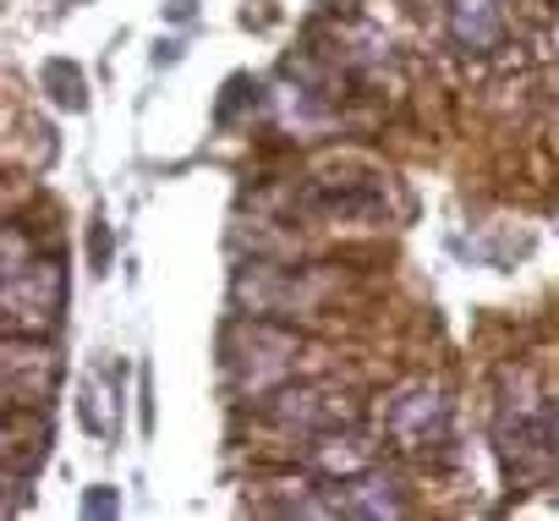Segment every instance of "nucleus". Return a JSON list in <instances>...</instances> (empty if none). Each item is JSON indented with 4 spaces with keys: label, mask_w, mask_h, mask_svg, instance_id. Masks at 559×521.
Masks as SVG:
<instances>
[{
    "label": "nucleus",
    "mask_w": 559,
    "mask_h": 521,
    "mask_svg": "<svg viewBox=\"0 0 559 521\" xmlns=\"http://www.w3.org/2000/svg\"><path fill=\"white\" fill-rule=\"evenodd\" d=\"M88 252H94V270L105 275V270H110V225H105V220H94V236H88Z\"/></svg>",
    "instance_id": "2eb2a0df"
},
{
    "label": "nucleus",
    "mask_w": 559,
    "mask_h": 521,
    "mask_svg": "<svg viewBox=\"0 0 559 521\" xmlns=\"http://www.w3.org/2000/svg\"><path fill=\"white\" fill-rule=\"evenodd\" d=\"M39 88H45L61 110H88V78H83V67L67 61V56H50V61L39 67Z\"/></svg>",
    "instance_id": "1a4fd4ad"
},
{
    "label": "nucleus",
    "mask_w": 559,
    "mask_h": 521,
    "mask_svg": "<svg viewBox=\"0 0 559 521\" xmlns=\"http://www.w3.org/2000/svg\"><path fill=\"white\" fill-rule=\"evenodd\" d=\"M444 23L455 50L466 56H493L504 45V7L499 0H444Z\"/></svg>",
    "instance_id": "6e6552de"
},
{
    "label": "nucleus",
    "mask_w": 559,
    "mask_h": 521,
    "mask_svg": "<svg viewBox=\"0 0 559 521\" xmlns=\"http://www.w3.org/2000/svg\"><path fill=\"white\" fill-rule=\"evenodd\" d=\"M258 412H263V423H274L280 434L308 439V434L357 423V417H362V401H357L346 384H335V379H286L280 390H269V395L258 401Z\"/></svg>",
    "instance_id": "7ed1b4c3"
},
{
    "label": "nucleus",
    "mask_w": 559,
    "mask_h": 521,
    "mask_svg": "<svg viewBox=\"0 0 559 521\" xmlns=\"http://www.w3.org/2000/svg\"><path fill=\"white\" fill-rule=\"evenodd\" d=\"M192 12H198V0H170V7H165L170 23H192Z\"/></svg>",
    "instance_id": "dca6fc26"
},
{
    "label": "nucleus",
    "mask_w": 559,
    "mask_h": 521,
    "mask_svg": "<svg viewBox=\"0 0 559 521\" xmlns=\"http://www.w3.org/2000/svg\"><path fill=\"white\" fill-rule=\"evenodd\" d=\"M379 461V445L368 434H357V423H341V428H324V434H308L302 439V466L319 477V483H335V477H352L362 466Z\"/></svg>",
    "instance_id": "0eeeda50"
},
{
    "label": "nucleus",
    "mask_w": 559,
    "mask_h": 521,
    "mask_svg": "<svg viewBox=\"0 0 559 521\" xmlns=\"http://www.w3.org/2000/svg\"><path fill=\"white\" fill-rule=\"evenodd\" d=\"M384 434L412 450V455H428L439 445H450V401L439 384H406L390 395L384 406Z\"/></svg>",
    "instance_id": "20e7f679"
},
{
    "label": "nucleus",
    "mask_w": 559,
    "mask_h": 521,
    "mask_svg": "<svg viewBox=\"0 0 559 521\" xmlns=\"http://www.w3.org/2000/svg\"><path fill=\"white\" fill-rule=\"evenodd\" d=\"M28 258H34V241L23 230H0V281H7L17 264H28Z\"/></svg>",
    "instance_id": "ddd939ff"
},
{
    "label": "nucleus",
    "mask_w": 559,
    "mask_h": 521,
    "mask_svg": "<svg viewBox=\"0 0 559 521\" xmlns=\"http://www.w3.org/2000/svg\"><path fill=\"white\" fill-rule=\"evenodd\" d=\"M324 499H330V516H352V521H384V516H406L412 510L401 472H390L379 461L352 472V477L324 483Z\"/></svg>",
    "instance_id": "39448f33"
},
{
    "label": "nucleus",
    "mask_w": 559,
    "mask_h": 521,
    "mask_svg": "<svg viewBox=\"0 0 559 521\" xmlns=\"http://www.w3.org/2000/svg\"><path fill=\"white\" fill-rule=\"evenodd\" d=\"M67 313V264L28 258L0 281V335H50Z\"/></svg>",
    "instance_id": "f03ea898"
},
{
    "label": "nucleus",
    "mask_w": 559,
    "mask_h": 521,
    "mask_svg": "<svg viewBox=\"0 0 559 521\" xmlns=\"http://www.w3.org/2000/svg\"><path fill=\"white\" fill-rule=\"evenodd\" d=\"M61 384V357L34 335H0V395L45 406Z\"/></svg>",
    "instance_id": "423d86ee"
},
{
    "label": "nucleus",
    "mask_w": 559,
    "mask_h": 521,
    "mask_svg": "<svg viewBox=\"0 0 559 521\" xmlns=\"http://www.w3.org/2000/svg\"><path fill=\"white\" fill-rule=\"evenodd\" d=\"M83 516H121V488L94 483V488H88V499H83Z\"/></svg>",
    "instance_id": "4468645a"
},
{
    "label": "nucleus",
    "mask_w": 559,
    "mask_h": 521,
    "mask_svg": "<svg viewBox=\"0 0 559 521\" xmlns=\"http://www.w3.org/2000/svg\"><path fill=\"white\" fill-rule=\"evenodd\" d=\"M252 94H258V83H252L247 72L225 78V99L214 105V121H219V127H230V121H236V105H241V99H252Z\"/></svg>",
    "instance_id": "f8f14e48"
},
{
    "label": "nucleus",
    "mask_w": 559,
    "mask_h": 521,
    "mask_svg": "<svg viewBox=\"0 0 559 521\" xmlns=\"http://www.w3.org/2000/svg\"><path fill=\"white\" fill-rule=\"evenodd\" d=\"M28 499H34V483H28V472L0 461V516H17Z\"/></svg>",
    "instance_id": "9b49d317"
},
{
    "label": "nucleus",
    "mask_w": 559,
    "mask_h": 521,
    "mask_svg": "<svg viewBox=\"0 0 559 521\" xmlns=\"http://www.w3.org/2000/svg\"><path fill=\"white\" fill-rule=\"evenodd\" d=\"M116 412H121V401H110V390L99 384V374H88L83 379V390H78V417L88 423V434H110L116 428Z\"/></svg>",
    "instance_id": "9d476101"
},
{
    "label": "nucleus",
    "mask_w": 559,
    "mask_h": 521,
    "mask_svg": "<svg viewBox=\"0 0 559 521\" xmlns=\"http://www.w3.org/2000/svg\"><path fill=\"white\" fill-rule=\"evenodd\" d=\"M308 352V341L286 324V319H258L241 313L236 324H225L219 335V368L230 379V390L241 401H263L269 390H280L286 379H297V357Z\"/></svg>",
    "instance_id": "f257e3e1"
}]
</instances>
